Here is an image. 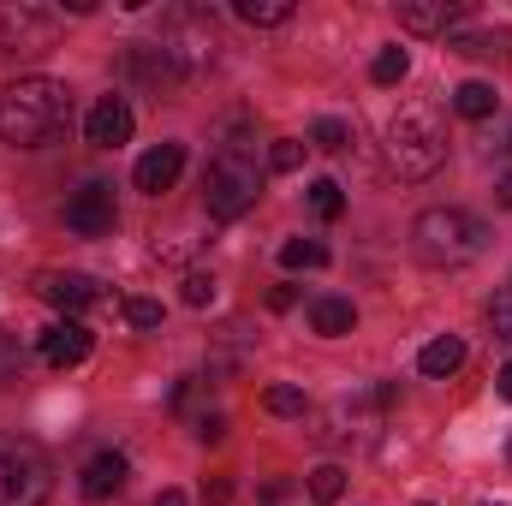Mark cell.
Wrapping results in <instances>:
<instances>
[{"label":"cell","mask_w":512,"mask_h":506,"mask_svg":"<svg viewBox=\"0 0 512 506\" xmlns=\"http://www.w3.org/2000/svg\"><path fill=\"white\" fill-rule=\"evenodd\" d=\"M72 120V90L60 78H18L0 90V143L12 149H42Z\"/></svg>","instance_id":"obj_1"},{"label":"cell","mask_w":512,"mask_h":506,"mask_svg":"<svg viewBox=\"0 0 512 506\" xmlns=\"http://www.w3.org/2000/svg\"><path fill=\"white\" fill-rule=\"evenodd\" d=\"M382 155H387V173L417 185V179H435L441 161H447V126L429 102H405L393 120H387L382 137Z\"/></svg>","instance_id":"obj_2"},{"label":"cell","mask_w":512,"mask_h":506,"mask_svg":"<svg viewBox=\"0 0 512 506\" xmlns=\"http://www.w3.org/2000/svg\"><path fill=\"white\" fill-rule=\"evenodd\" d=\"M411 251L429 268H465L489 251V227L471 209H423L411 221Z\"/></svg>","instance_id":"obj_3"},{"label":"cell","mask_w":512,"mask_h":506,"mask_svg":"<svg viewBox=\"0 0 512 506\" xmlns=\"http://www.w3.org/2000/svg\"><path fill=\"white\" fill-rule=\"evenodd\" d=\"M256 197H262L256 161L239 149V143H227V149L209 161V173H203V203H209V215H215V221H239Z\"/></svg>","instance_id":"obj_4"},{"label":"cell","mask_w":512,"mask_h":506,"mask_svg":"<svg viewBox=\"0 0 512 506\" xmlns=\"http://www.w3.org/2000/svg\"><path fill=\"white\" fill-rule=\"evenodd\" d=\"M54 495V465L36 441L0 435V506H48Z\"/></svg>","instance_id":"obj_5"},{"label":"cell","mask_w":512,"mask_h":506,"mask_svg":"<svg viewBox=\"0 0 512 506\" xmlns=\"http://www.w3.org/2000/svg\"><path fill=\"white\" fill-rule=\"evenodd\" d=\"M60 36V18L42 6H6L0 12V54H48Z\"/></svg>","instance_id":"obj_6"},{"label":"cell","mask_w":512,"mask_h":506,"mask_svg":"<svg viewBox=\"0 0 512 506\" xmlns=\"http://www.w3.org/2000/svg\"><path fill=\"white\" fill-rule=\"evenodd\" d=\"M114 221H120V209H114V191L108 185H84V191L66 197V227L78 239H108Z\"/></svg>","instance_id":"obj_7"},{"label":"cell","mask_w":512,"mask_h":506,"mask_svg":"<svg viewBox=\"0 0 512 506\" xmlns=\"http://www.w3.org/2000/svg\"><path fill=\"white\" fill-rule=\"evenodd\" d=\"M179 173H185V143H155V149H143V155H137L131 185H137L143 197H161V191H173V185H179Z\"/></svg>","instance_id":"obj_8"},{"label":"cell","mask_w":512,"mask_h":506,"mask_svg":"<svg viewBox=\"0 0 512 506\" xmlns=\"http://www.w3.org/2000/svg\"><path fill=\"white\" fill-rule=\"evenodd\" d=\"M36 352H42V364H54V370H78L90 352H96V334L84 328V322H54V328H42V340H36Z\"/></svg>","instance_id":"obj_9"},{"label":"cell","mask_w":512,"mask_h":506,"mask_svg":"<svg viewBox=\"0 0 512 506\" xmlns=\"http://www.w3.org/2000/svg\"><path fill=\"white\" fill-rule=\"evenodd\" d=\"M465 18H471L465 0H399V24L417 36H453Z\"/></svg>","instance_id":"obj_10"},{"label":"cell","mask_w":512,"mask_h":506,"mask_svg":"<svg viewBox=\"0 0 512 506\" xmlns=\"http://www.w3.org/2000/svg\"><path fill=\"white\" fill-rule=\"evenodd\" d=\"M36 292H42L54 310H66V316H78V310H90V304L102 298V286H96L90 274H66V268H48V274H36Z\"/></svg>","instance_id":"obj_11"},{"label":"cell","mask_w":512,"mask_h":506,"mask_svg":"<svg viewBox=\"0 0 512 506\" xmlns=\"http://www.w3.org/2000/svg\"><path fill=\"white\" fill-rule=\"evenodd\" d=\"M131 131H137V120H131L126 96H102V102L90 108V120H84V137H90L96 149H120V143H131Z\"/></svg>","instance_id":"obj_12"},{"label":"cell","mask_w":512,"mask_h":506,"mask_svg":"<svg viewBox=\"0 0 512 506\" xmlns=\"http://www.w3.org/2000/svg\"><path fill=\"white\" fill-rule=\"evenodd\" d=\"M131 465L126 453H96L90 465H84V477H78V489H84V501H114L120 489H126Z\"/></svg>","instance_id":"obj_13"},{"label":"cell","mask_w":512,"mask_h":506,"mask_svg":"<svg viewBox=\"0 0 512 506\" xmlns=\"http://www.w3.org/2000/svg\"><path fill=\"white\" fill-rule=\"evenodd\" d=\"M417 370L429 381H447L465 370V340H453V334H441V340H429L423 352H417Z\"/></svg>","instance_id":"obj_14"},{"label":"cell","mask_w":512,"mask_h":506,"mask_svg":"<svg viewBox=\"0 0 512 506\" xmlns=\"http://www.w3.org/2000/svg\"><path fill=\"white\" fill-rule=\"evenodd\" d=\"M310 328H316L322 340H340V334H352V328H358V310H352V298H316V304H310Z\"/></svg>","instance_id":"obj_15"},{"label":"cell","mask_w":512,"mask_h":506,"mask_svg":"<svg viewBox=\"0 0 512 506\" xmlns=\"http://www.w3.org/2000/svg\"><path fill=\"white\" fill-rule=\"evenodd\" d=\"M453 108H459L465 120H489V114L501 108V96H495V84H483V78H465V84L453 90Z\"/></svg>","instance_id":"obj_16"},{"label":"cell","mask_w":512,"mask_h":506,"mask_svg":"<svg viewBox=\"0 0 512 506\" xmlns=\"http://www.w3.org/2000/svg\"><path fill=\"white\" fill-rule=\"evenodd\" d=\"M245 24H256V30H268V24H286L292 18V0H239L233 6Z\"/></svg>","instance_id":"obj_17"},{"label":"cell","mask_w":512,"mask_h":506,"mask_svg":"<svg viewBox=\"0 0 512 506\" xmlns=\"http://www.w3.org/2000/svg\"><path fill=\"white\" fill-rule=\"evenodd\" d=\"M340 495H346V471H340V465H316V471H310V501L340 506Z\"/></svg>","instance_id":"obj_18"},{"label":"cell","mask_w":512,"mask_h":506,"mask_svg":"<svg viewBox=\"0 0 512 506\" xmlns=\"http://www.w3.org/2000/svg\"><path fill=\"white\" fill-rule=\"evenodd\" d=\"M280 262L286 268H328V245L322 239H286L280 245Z\"/></svg>","instance_id":"obj_19"},{"label":"cell","mask_w":512,"mask_h":506,"mask_svg":"<svg viewBox=\"0 0 512 506\" xmlns=\"http://www.w3.org/2000/svg\"><path fill=\"white\" fill-rule=\"evenodd\" d=\"M310 209H316L322 221H340V215H346V191H340L334 179H316V185H310Z\"/></svg>","instance_id":"obj_20"},{"label":"cell","mask_w":512,"mask_h":506,"mask_svg":"<svg viewBox=\"0 0 512 506\" xmlns=\"http://www.w3.org/2000/svg\"><path fill=\"white\" fill-rule=\"evenodd\" d=\"M304 167V143L298 137H274L268 143V173H298Z\"/></svg>","instance_id":"obj_21"},{"label":"cell","mask_w":512,"mask_h":506,"mask_svg":"<svg viewBox=\"0 0 512 506\" xmlns=\"http://www.w3.org/2000/svg\"><path fill=\"white\" fill-rule=\"evenodd\" d=\"M262 405H268L274 417H304V405H310V399H304V387H286V381H280V387H268V393H262Z\"/></svg>","instance_id":"obj_22"},{"label":"cell","mask_w":512,"mask_h":506,"mask_svg":"<svg viewBox=\"0 0 512 506\" xmlns=\"http://www.w3.org/2000/svg\"><path fill=\"white\" fill-rule=\"evenodd\" d=\"M310 143H316V149H328V155H340V149L352 143V126H346V120H334V114H322L316 131H310Z\"/></svg>","instance_id":"obj_23"},{"label":"cell","mask_w":512,"mask_h":506,"mask_svg":"<svg viewBox=\"0 0 512 506\" xmlns=\"http://www.w3.org/2000/svg\"><path fill=\"white\" fill-rule=\"evenodd\" d=\"M405 72H411V54H405V48H382V54H376V66H370V78H376V84H399Z\"/></svg>","instance_id":"obj_24"},{"label":"cell","mask_w":512,"mask_h":506,"mask_svg":"<svg viewBox=\"0 0 512 506\" xmlns=\"http://www.w3.org/2000/svg\"><path fill=\"white\" fill-rule=\"evenodd\" d=\"M126 322L131 328H161V304L155 298H126Z\"/></svg>","instance_id":"obj_25"},{"label":"cell","mask_w":512,"mask_h":506,"mask_svg":"<svg viewBox=\"0 0 512 506\" xmlns=\"http://www.w3.org/2000/svg\"><path fill=\"white\" fill-rule=\"evenodd\" d=\"M185 304H191V310L215 304V274H185Z\"/></svg>","instance_id":"obj_26"},{"label":"cell","mask_w":512,"mask_h":506,"mask_svg":"<svg viewBox=\"0 0 512 506\" xmlns=\"http://www.w3.org/2000/svg\"><path fill=\"white\" fill-rule=\"evenodd\" d=\"M447 48H453V54H471V60H489V54H501L489 36H447Z\"/></svg>","instance_id":"obj_27"},{"label":"cell","mask_w":512,"mask_h":506,"mask_svg":"<svg viewBox=\"0 0 512 506\" xmlns=\"http://www.w3.org/2000/svg\"><path fill=\"white\" fill-rule=\"evenodd\" d=\"M18 364H24L18 340H6V334H0V387H6V381H18Z\"/></svg>","instance_id":"obj_28"},{"label":"cell","mask_w":512,"mask_h":506,"mask_svg":"<svg viewBox=\"0 0 512 506\" xmlns=\"http://www.w3.org/2000/svg\"><path fill=\"white\" fill-rule=\"evenodd\" d=\"M489 322H495V334H501V340H512V286L489 304Z\"/></svg>","instance_id":"obj_29"},{"label":"cell","mask_w":512,"mask_h":506,"mask_svg":"<svg viewBox=\"0 0 512 506\" xmlns=\"http://www.w3.org/2000/svg\"><path fill=\"white\" fill-rule=\"evenodd\" d=\"M221 435H227V417H203L197 423V441H221Z\"/></svg>","instance_id":"obj_30"},{"label":"cell","mask_w":512,"mask_h":506,"mask_svg":"<svg viewBox=\"0 0 512 506\" xmlns=\"http://www.w3.org/2000/svg\"><path fill=\"white\" fill-rule=\"evenodd\" d=\"M495 197H501V209H512V173H501V185H495Z\"/></svg>","instance_id":"obj_31"},{"label":"cell","mask_w":512,"mask_h":506,"mask_svg":"<svg viewBox=\"0 0 512 506\" xmlns=\"http://www.w3.org/2000/svg\"><path fill=\"white\" fill-rule=\"evenodd\" d=\"M495 387H501V399H512V364H501V376H495Z\"/></svg>","instance_id":"obj_32"},{"label":"cell","mask_w":512,"mask_h":506,"mask_svg":"<svg viewBox=\"0 0 512 506\" xmlns=\"http://www.w3.org/2000/svg\"><path fill=\"white\" fill-rule=\"evenodd\" d=\"M155 506H185V495H179V489H161V495H155Z\"/></svg>","instance_id":"obj_33"},{"label":"cell","mask_w":512,"mask_h":506,"mask_svg":"<svg viewBox=\"0 0 512 506\" xmlns=\"http://www.w3.org/2000/svg\"><path fill=\"white\" fill-rule=\"evenodd\" d=\"M507 459H512V441H507Z\"/></svg>","instance_id":"obj_34"},{"label":"cell","mask_w":512,"mask_h":506,"mask_svg":"<svg viewBox=\"0 0 512 506\" xmlns=\"http://www.w3.org/2000/svg\"><path fill=\"white\" fill-rule=\"evenodd\" d=\"M477 506H489V501H477Z\"/></svg>","instance_id":"obj_35"},{"label":"cell","mask_w":512,"mask_h":506,"mask_svg":"<svg viewBox=\"0 0 512 506\" xmlns=\"http://www.w3.org/2000/svg\"><path fill=\"white\" fill-rule=\"evenodd\" d=\"M423 506H429V501H423Z\"/></svg>","instance_id":"obj_36"}]
</instances>
